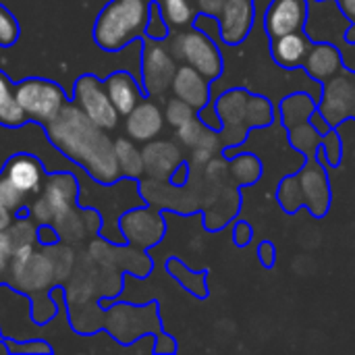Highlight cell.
Here are the masks:
<instances>
[{
	"mask_svg": "<svg viewBox=\"0 0 355 355\" xmlns=\"http://www.w3.org/2000/svg\"><path fill=\"white\" fill-rule=\"evenodd\" d=\"M198 116H200V121H202L206 127H212V129H220V127H223V121H220V116H218L216 104H214V106H212V104H206L204 108L198 110Z\"/></svg>",
	"mask_w": 355,
	"mask_h": 355,
	"instance_id": "74e56055",
	"label": "cell"
},
{
	"mask_svg": "<svg viewBox=\"0 0 355 355\" xmlns=\"http://www.w3.org/2000/svg\"><path fill=\"white\" fill-rule=\"evenodd\" d=\"M318 112L327 119L331 127L355 116V75L337 73L327 81L324 98L318 106Z\"/></svg>",
	"mask_w": 355,
	"mask_h": 355,
	"instance_id": "ba28073f",
	"label": "cell"
},
{
	"mask_svg": "<svg viewBox=\"0 0 355 355\" xmlns=\"http://www.w3.org/2000/svg\"><path fill=\"white\" fill-rule=\"evenodd\" d=\"M177 73L175 58L158 40L144 35V56H141V83L148 96H158L173 85Z\"/></svg>",
	"mask_w": 355,
	"mask_h": 355,
	"instance_id": "52a82bcc",
	"label": "cell"
},
{
	"mask_svg": "<svg viewBox=\"0 0 355 355\" xmlns=\"http://www.w3.org/2000/svg\"><path fill=\"white\" fill-rule=\"evenodd\" d=\"M104 85H106V92H108L116 112L123 114V116H127L144 100V94H146L141 89V85L137 83V79L127 71L110 73L104 79Z\"/></svg>",
	"mask_w": 355,
	"mask_h": 355,
	"instance_id": "e0dca14e",
	"label": "cell"
},
{
	"mask_svg": "<svg viewBox=\"0 0 355 355\" xmlns=\"http://www.w3.org/2000/svg\"><path fill=\"white\" fill-rule=\"evenodd\" d=\"M248 100H250V94L245 89H231L216 100V110L223 121L220 137L223 141L227 139L229 146L243 141L248 133V121H245Z\"/></svg>",
	"mask_w": 355,
	"mask_h": 355,
	"instance_id": "30bf717a",
	"label": "cell"
},
{
	"mask_svg": "<svg viewBox=\"0 0 355 355\" xmlns=\"http://www.w3.org/2000/svg\"><path fill=\"white\" fill-rule=\"evenodd\" d=\"M27 123H29V119L19 104L15 83L0 69V127L19 129V127H25Z\"/></svg>",
	"mask_w": 355,
	"mask_h": 355,
	"instance_id": "44dd1931",
	"label": "cell"
},
{
	"mask_svg": "<svg viewBox=\"0 0 355 355\" xmlns=\"http://www.w3.org/2000/svg\"><path fill=\"white\" fill-rule=\"evenodd\" d=\"M2 231H6V229H4V227H0V233H2Z\"/></svg>",
	"mask_w": 355,
	"mask_h": 355,
	"instance_id": "bcb514c9",
	"label": "cell"
},
{
	"mask_svg": "<svg viewBox=\"0 0 355 355\" xmlns=\"http://www.w3.org/2000/svg\"><path fill=\"white\" fill-rule=\"evenodd\" d=\"M2 175L10 183H15L21 191H25L27 196L40 193L44 187V181L48 177L44 171V164L27 152L12 154L6 160V164L2 166Z\"/></svg>",
	"mask_w": 355,
	"mask_h": 355,
	"instance_id": "7c38bea8",
	"label": "cell"
},
{
	"mask_svg": "<svg viewBox=\"0 0 355 355\" xmlns=\"http://www.w3.org/2000/svg\"><path fill=\"white\" fill-rule=\"evenodd\" d=\"M204 123L200 121V116L196 114L193 119H189L187 123H183L181 127H177V135H179V139L185 144V146H189V148H196V144L200 141V137H202V133H204Z\"/></svg>",
	"mask_w": 355,
	"mask_h": 355,
	"instance_id": "e575fe53",
	"label": "cell"
},
{
	"mask_svg": "<svg viewBox=\"0 0 355 355\" xmlns=\"http://www.w3.org/2000/svg\"><path fill=\"white\" fill-rule=\"evenodd\" d=\"M279 202L287 212H295L304 206V191L297 177H289L279 185Z\"/></svg>",
	"mask_w": 355,
	"mask_h": 355,
	"instance_id": "f546056e",
	"label": "cell"
},
{
	"mask_svg": "<svg viewBox=\"0 0 355 355\" xmlns=\"http://www.w3.org/2000/svg\"><path fill=\"white\" fill-rule=\"evenodd\" d=\"M15 92L29 123L40 127L54 121L58 112L71 102V98L56 81L44 77H25L15 83Z\"/></svg>",
	"mask_w": 355,
	"mask_h": 355,
	"instance_id": "3957f363",
	"label": "cell"
},
{
	"mask_svg": "<svg viewBox=\"0 0 355 355\" xmlns=\"http://www.w3.org/2000/svg\"><path fill=\"white\" fill-rule=\"evenodd\" d=\"M160 10L171 27H185L196 19V8L189 0H160Z\"/></svg>",
	"mask_w": 355,
	"mask_h": 355,
	"instance_id": "484cf974",
	"label": "cell"
},
{
	"mask_svg": "<svg viewBox=\"0 0 355 355\" xmlns=\"http://www.w3.org/2000/svg\"><path fill=\"white\" fill-rule=\"evenodd\" d=\"M291 144L302 152L306 154L308 158H314V154L318 152L320 144H322V137H320V131L308 121V123H302V125H295L291 129Z\"/></svg>",
	"mask_w": 355,
	"mask_h": 355,
	"instance_id": "d4e9b609",
	"label": "cell"
},
{
	"mask_svg": "<svg viewBox=\"0 0 355 355\" xmlns=\"http://www.w3.org/2000/svg\"><path fill=\"white\" fill-rule=\"evenodd\" d=\"M275 119L272 106L266 98L262 96H250L248 100V110H245V121L248 127H266Z\"/></svg>",
	"mask_w": 355,
	"mask_h": 355,
	"instance_id": "4316f807",
	"label": "cell"
},
{
	"mask_svg": "<svg viewBox=\"0 0 355 355\" xmlns=\"http://www.w3.org/2000/svg\"><path fill=\"white\" fill-rule=\"evenodd\" d=\"M314 112H316V106H314L312 98H308L304 94L289 96L281 104V116H283L285 127H289V129H293L295 125L308 123Z\"/></svg>",
	"mask_w": 355,
	"mask_h": 355,
	"instance_id": "603a6c76",
	"label": "cell"
},
{
	"mask_svg": "<svg viewBox=\"0 0 355 355\" xmlns=\"http://www.w3.org/2000/svg\"><path fill=\"white\" fill-rule=\"evenodd\" d=\"M308 19L306 0H272L266 10V31L270 37H281L287 33L302 31Z\"/></svg>",
	"mask_w": 355,
	"mask_h": 355,
	"instance_id": "8fae6325",
	"label": "cell"
},
{
	"mask_svg": "<svg viewBox=\"0 0 355 355\" xmlns=\"http://www.w3.org/2000/svg\"><path fill=\"white\" fill-rule=\"evenodd\" d=\"M0 202H2L12 214H27V208H25L27 193L21 191L15 183H10L2 173H0Z\"/></svg>",
	"mask_w": 355,
	"mask_h": 355,
	"instance_id": "83f0119b",
	"label": "cell"
},
{
	"mask_svg": "<svg viewBox=\"0 0 355 355\" xmlns=\"http://www.w3.org/2000/svg\"><path fill=\"white\" fill-rule=\"evenodd\" d=\"M310 52V40L306 33L302 31H295V33H287V35H281V37H275V44H272V56L275 60L285 67V69H291V67H297L306 60Z\"/></svg>",
	"mask_w": 355,
	"mask_h": 355,
	"instance_id": "ffe728a7",
	"label": "cell"
},
{
	"mask_svg": "<svg viewBox=\"0 0 355 355\" xmlns=\"http://www.w3.org/2000/svg\"><path fill=\"white\" fill-rule=\"evenodd\" d=\"M73 104L81 108L85 116H89L98 127L110 131L119 125V112L106 92L104 81H100L96 75H81L75 79L73 85Z\"/></svg>",
	"mask_w": 355,
	"mask_h": 355,
	"instance_id": "5b68a950",
	"label": "cell"
},
{
	"mask_svg": "<svg viewBox=\"0 0 355 355\" xmlns=\"http://www.w3.org/2000/svg\"><path fill=\"white\" fill-rule=\"evenodd\" d=\"M50 144L71 162L81 166L94 181L112 185L121 179L114 141L81 108L69 102L54 121L42 127Z\"/></svg>",
	"mask_w": 355,
	"mask_h": 355,
	"instance_id": "6da1fadb",
	"label": "cell"
},
{
	"mask_svg": "<svg viewBox=\"0 0 355 355\" xmlns=\"http://www.w3.org/2000/svg\"><path fill=\"white\" fill-rule=\"evenodd\" d=\"M254 23V4L250 0H227L218 15L220 37L227 44H241Z\"/></svg>",
	"mask_w": 355,
	"mask_h": 355,
	"instance_id": "5bb4252c",
	"label": "cell"
},
{
	"mask_svg": "<svg viewBox=\"0 0 355 355\" xmlns=\"http://www.w3.org/2000/svg\"><path fill=\"white\" fill-rule=\"evenodd\" d=\"M148 17V0H110L96 17L92 37L100 50L119 52L146 35Z\"/></svg>",
	"mask_w": 355,
	"mask_h": 355,
	"instance_id": "7a4b0ae2",
	"label": "cell"
},
{
	"mask_svg": "<svg viewBox=\"0 0 355 355\" xmlns=\"http://www.w3.org/2000/svg\"><path fill=\"white\" fill-rule=\"evenodd\" d=\"M119 229H121V237L135 248H152L164 235L162 218L148 208H137L123 214Z\"/></svg>",
	"mask_w": 355,
	"mask_h": 355,
	"instance_id": "9c48e42d",
	"label": "cell"
},
{
	"mask_svg": "<svg viewBox=\"0 0 355 355\" xmlns=\"http://www.w3.org/2000/svg\"><path fill=\"white\" fill-rule=\"evenodd\" d=\"M227 4V0H196V6L210 17H218L223 12V6Z\"/></svg>",
	"mask_w": 355,
	"mask_h": 355,
	"instance_id": "f35d334b",
	"label": "cell"
},
{
	"mask_svg": "<svg viewBox=\"0 0 355 355\" xmlns=\"http://www.w3.org/2000/svg\"><path fill=\"white\" fill-rule=\"evenodd\" d=\"M21 25L19 19L0 2V48H10L19 42Z\"/></svg>",
	"mask_w": 355,
	"mask_h": 355,
	"instance_id": "4dcf8cb0",
	"label": "cell"
},
{
	"mask_svg": "<svg viewBox=\"0 0 355 355\" xmlns=\"http://www.w3.org/2000/svg\"><path fill=\"white\" fill-rule=\"evenodd\" d=\"M341 10L355 23V0H341Z\"/></svg>",
	"mask_w": 355,
	"mask_h": 355,
	"instance_id": "f6af8a7d",
	"label": "cell"
},
{
	"mask_svg": "<svg viewBox=\"0 0 355 355\" xmlns=\"http://www.w3.org/2000/svg\"><path fill=\"white\" fill-rule=\"evenodd\" d=\"M173 54L181 58L185 64L198 69L210 81L220 77L223 73V58L216 44L208 33H204L198 27L189 31H181L173 40Z\"/></svg>",
	"mask_w": 355,
	"mask_h": 355,
	"instance_id": "277c9868",
	"label": "cell"
},
{
	"mask_svg": "<svg viewBox=\"0 0 355 355\" xmlns=\"http://www.w3.org/2000/svg\"><path fill=\"white\" fill-rule=\"evenodd\" d=\"M0 339H2V335H0Z\"/></svg>",
	"mask_w": 355,
	"mask_h": 355,
	"instance_id": "7dc6e473",
	"label": "cell"
},
{
	"mask_svg": "<svg viewBox=\"0 0 355 355\" xmlns=\"http://www.w3.org/2000/svg\"><path fill=\"white\" fill-rule=\"evenodd\" d=\"M196 108L193 106H189L187 102H183L181 98H173V100H168L166 102V110H164V119H166V123L168 125H173L175 129L177 127H181L183 123H187L189 119H193L196 116Z\"/></svg>",
	"mask_w": 355,
	"mask_h": 355,
	"instance_id": "1f68e13d",
	"label": "cell"
},
{
	"mask_svg": "<svg viewBox=\"0 0 355 355\" xmlns=\"http://www.w3.org/2000/svg\"><path fill=\"white\" fill-rule=\"evenodd\" d=\"M260 260L266 268H272L275 266V260H277V250L272 243H262L260 245Z\"/></svg>",
	"mask_w": 355,
	"mask_h": 355,
	"instance_id": "60d3db41",
	"label": "cell"
},
{
	"mask_svg": "<svg viewBox=\"0 0 355 355\" xmlns=\"http://www.w3.org/2000/svg\"><path fill=\"white\" fill-rule=\"evenodd\" d=\"M114 152H116V162H119V168H121V177L137 181L146 173L144 154L131 139H123V137L116 139L114 141Z\"/></svg>",
	"mask_w": 355,
	"mask_h": 355,
	"instance_id": "7402d4cb",
	"label": "cell"
},
{
	"mask_svg": "<svg viewBox=\"0 0 355 355\" xmlns=\"http://www.w3.org/2000/svg\"><path fill=\"white\" fill-rule=\"evenodd\" d=\"M302 191H304V206L314 216H322L329 210L331 204V187L327 179V171L314 162V158L308 160V164L300 171L297 175Z\"/></svg>",
	"mask_w": 355,
	"mask_h": 355,
	"instance_id": "4fadbf2b",
	"label": "cell"
},
{
	"mask_svg": "<svg viewBox=\"0 0 355 355\" xmlns=\"http://www.w3.org/2000/svg\"><path fill=\"white\" fill-rule=\"evenodd\" d=\"M10 223H12V212L0 202V227H4V229H8L10 227Z\"/></svg>",
	"mask_w": 355,
	"mask_h": 355,
	"instance_id": "ee69618b",
	"label": "cell"
},
{
	"mask_svg": "<svg viewBox=\"0 0 355 355\" xmlns=\"http://www.w3.org/2000/svg\"><path fill=\"white\" fill-rule=\"evenodd\" d=\"M12 256H15V241L6 231H2L0 233V275L4 272V268Z\"/></svg>",
	"mask_w": 355,
	"mask_h": 355,
	"instance_id": "8d00e7d4",
	"label": "cell"
},
{
	"mask_svg": "<svg viewBox=\"0 0 355 355\" xmlns=\"http://www.w3.org/2000/svg\"><path fill=\"white\" fill-rule=\"evenodd\" d=\"M168 272L191 293H196L198 297H204L208 291L204 287V275H193L191 270H187L179 260H171L168 262Z\"/></svg>",
	"mask_w": 355,
	"mask_h": 355,
	"instance_id": "f1b7e54d",
	"label": "cell"
},
{
	"mask_svg": "<svg viewBox=\"0 0 355 355\" xmlns=\"http://www.w3.org/2000/svg\"><path fill=\"white\" fill-rule=\"evenodd\" d=\"M187 171H189V166H187L185 162H181V164L177 166V171L171 175V183H173V185H177V187H179V185H183V183H185V179H187V175H189Z\"/></svg>",
	"mask_w": 355,
	"mask_h": 355,
	"instance_id": "b9f144b4",
	"label": "cell"
},
{
	"mask_svg": "<svg viewBox=\"0 0 355 355\" xmlns=\"http://www.w3.org/2000/svg\"><path fill=\"white\" fill-rule=\"evenodd\" d=\"M77 198V179L71 173H54L46 177L42 196L33 204V216L40 223L60 220L69 214Z\"/></svg>",
	"mask_w": 355,
	"mask_h": 355,
	"instance_id": "8992f818",
	"label": "cell"
},
{
	"mask_svg": "<svg viewBox=\"0 0 355 355\" xmlns=\"http://www.w3.org/2000/svg\"><path fill=\"white\" fill-rule=\"evenodd\" d=\"M162 341L164 343H158L156 347H154V352L156 354H173L177 347H175V341L171 339V337H162Z\"/></svg>",
	"mask_w": 355,
	"mask_h": 355,
	"instance_id": "7bdbcfd3",
	"label": "cell"
},
{
	"mask_svg": "<svg viewBox=\"0 0 355 355\" xmlns=\"http://www.w3.org/2000/svg\"><path fill=\"white\" fill-rule=\"evenodd\" d=\"M8 355H29V354H54V347L48 341L42 339H29V341H12V339H4Z\"/></svg>",
	"mask_w": 355,
	"mask_h": 355,
	"instance_id": "836d02e7",
	"label": "cell"
},
{
	"mask_svg": "<svg viewBox=\"0 0 355 355\" xmlns=\"http://www.w3.org/2000/svg\"><path fill=\"white\" fill-rule=\"evenodd\" d=\"M146 173L154 179H171L177 166L183 162V154L173 141H152L141 150Z\"/></svg>",
	"mask_w": 355,
	"mask_h": 355,
	"instance_id": "2e32d148",
	"label": "cell"
},
{
	"mask_svg": "<svg viewBox=\"0 0 355 355\" xmlns=\"http://www.w3.org/2000/svg\"><path fill=\"white\" fill-rule=\"evenodd\" d=\"M306 71L318 79V81H329L331 77H335L341 71V52L327 42L314 44L310 46V52L304 60Z\"/></svg>",
	"mask_w": 355,
	"mask_h": 355,
	"instance_id": "d6986e66",
	"label": "cell"
},
{
	"mask_svg": "<svg viewBox=\"0 0 355 355\" xmlns=\"http://www.w3.org/2000/svg\"><path fill=\"white\" fill-rule=\"evenodd\" d=\"M168 27L171 25L166 23L164 15L160 10V4L150 2V17H148V25H146V37L162 42V40L168 37Z\"/></svg>",
	"mask_w": 355,
	"mask_h": 355,
	"instance_id": "d6a6232c",
	"label": "cell"
},
{
	"mask_svg": "<svg viewBox=\"0 0 355 355\" xmlns=\"http://www.w3.org/2000/svg\"><path fill=\"white\" fill-rule=\"evenodd\" d=\"M250 239H252V227L248 223H243V220L237 223L235 225V243L237 245H248Z\"/></svg>",
	"mask_w": 355,
	"mask_h": 355,
	"instance_id": "ab89813d",
	"label": "cell"
},
{
	"mask_svg": "<svg viewBox=\"0 0 355 355\" xmlns=\"http://www.w3.org/2000/svg\"><path fill=\"white\" fill-rule=\"evenodd\" d=\"M320 150L327 154L329 162L331 164H339L341 162V141H339V135L337 133H327V137L322 139L320 144Z\"/></svg>",
	"mask_w": 355,
	"mask_h": 355,
	"instance_id": "d590c367",
	"label": "cell"
},
{
	"mask_svg": "<svg viewBox=\"0 0 355 355\" xmlns=\"http://www.w3.org/2000/svg\"><path fill=\"white\" fill-rule=\"evenodd\" d=\"M229 173L239 185H252L262 177V164L254 154H241L231 160Z\"/></svg>",
	"mask_w": 355,
	"mask_h": 355,
	"instance_id": "cb8c5ba5",
	"label": "cell"
},
{
	"mask_svg": "<svg viewBox=\"0 0 355 355\" xmlns=\"http://www.w3.org/2000/svg\"><path fill=\"white\" fill-rule=\"evenodd\" d=\"M162 127H164V114L150 100H141L127 114V123H125L127 133L135 141H150V139H154L162 131Z\"/></svg>",
	"mask_w": 355,
	"mask_h": 355,
	"instance_id": "ac0fdd59",
	"label": "cell"
},
{
	"mask_svg": "<svg viewBox=\"0 0 355 355\" xmlns=\"http://www.w3.org/2000/svg\"><path fill=\"white\" fill-rule=\"evenodd\" d=\"M173 92L177 98L193 106L196 110L204 108L210 100V79L204 77L198 69L183 64L177 69L173 79Z\"/></svg>",
	"mask_w": 355,
	"mask_h": 355,
	"instance_id": "9a60e30c",
	"label": "cell"
}]
</instances>
